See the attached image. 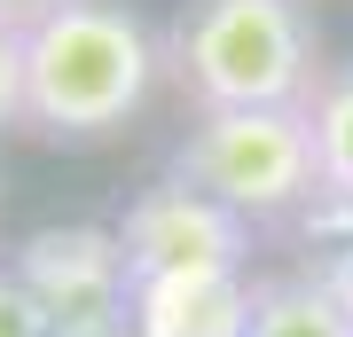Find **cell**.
Masks as SVG:
<instances>
[{
    "label": "cell",
    "instance_id": "cell-7",
    "mask_svg": "<svg viewBox=\"0 0 353 337\" xmlns=\"http://www.w3.org/2000/svg\"><path fill=\"white\" fill-rule=\"evenodd\" d=\"M243 337H353V322L330 306V290L290 267V275H252V322Z\"/></svg>",
    "mask_w": 353,
    "mask_h": 337
},
{
    "label": "cell",
    "instance_id": "cell-8",
    "mask_svg": "<svg viewBox=\"0 0 353 337\" xmlns=\"http://www.w3.org/2000/svg\"><path fill=\"white\" fill-rule=\"evenodd\" d=\"M306 134H314V173L322 196L353 204V63H330L314 102H306Z\"/></svg>",
    "mask_w": 353,
    "mask_h": 337
},
{
    "label": "cell",
    "instance_id": "cell-11",
    "mask_svg": "<svg viewBox=\"0 0 353 337\" xmlns=\"http://www.w3.org/2000/svg\"><path fill=\"white\" fill-rule=\"evenodd\" d=\"M306 275H314V283L330 290V306L353 322V227H345V236H330V243L314 251V267H306Z\"/></svg>",
    "mask_w": 353,
    "mask_h": 337
},
{
    "label": "cell",
    "instance_id": "cell-6",
    "mask_svg": "<svg viewBox=\"0 0 353 337\" xmlns=\"http://www.w3.org/2000/svg\"><path fill=\"white\" fill-rule=\"evenodd\" d=\"M252 267L243 275H126V337H243Z\"/></svg>",
    "mask_w": 353,
    "mask_h": 337
},
{
    "label": "cell",
    "instance_id": "cell-5",
    "mask_svg": "<svg viewBox=\"0 0 353 337\" xmlns=\"http://www.w3.org/2000/svg\"><path fill=\"white\" fill-rule=\"evenodd\" d=\"M110 227L126 251V275H243L252 267V220H236L220 196L173 173L150 181Z\"/></svg>",
    "mask_w": 353,
    "mask_h": 337
},
{
    "label": "cell",
    "instance_id": "cell-1",
    "mask_svg": "<svg viewBox=\"0 0 353 337\" xmlns=\"http://www.w3.org/2000/svg\"><path fill=\"white\" fill-rule=\"evenodd\" d=\"M165 39L126 0H48L24 16V134L110 141L150 110Z\"/></svg>",
    "mask_w": 353,
    "mask_h": 337
},
{
    "label": "cell",
    "instance_id": "cell-12",
    "mask_svg": "<svg viewBox=\"0 0 353 337\" xmlns=\"http://www.w3.org/2000/svg\"><path fill=\"white\" fill-rule=\"evenodd\" d=\"M48 8V0H0V16H8V24H24V16H39Z\"/></svg>",
    "mask_w": 353,
    "mask_h": 337
},
{
    "label": "cell",
    "instance_id": "cell-4",
    "mask_svg": "<svg viewBox=\"0 0 353 337\" xmlns=\"http://www.w3.org/2000/svg\"><path fill=\"white\" fill-rule=\"evenodd\" d=\"M8 267L48 306L55 337H126V251H118V227H102V220L32 227Z\"/></svg>",
    "mask_w": 353,
    "mask_h": 337
},
{
    "label": "cell",
    "instance_id": "cell-10",
    "mask_svg": "<svg viewBox=\"0 0 353 337\" xmlns=\"http://www.w3.org/2000/svg\"><path fill=\"white\" fill-rule=\"evenodd\" d=\"M24 125V24L0 16V134Z\"/></svg>",
    "mask_w": 353,
    "mask_h": 337
},
{
    "label": "cell",
    "instance_id": "cell-2",
    "mask_svg": "<svg viewBox=\"0 0 353 337\" xmlns=\"http://www.w3.org/2000/svg\"><path fill=\"white\" fill-rule=\"evenodd\" d=\"M165 71L189 110H306L322 87L314 0H189L165 32Z\"/></svg>",
    "mask_w": 353,
    "mask_h": 337
},
{
    "label": "cell",
    "instance_id": "cell-3",
    "mask_svg": "<svg viewBox=\"0 0 353 337\" xmlns=\"http://www.w3.org/2000/svg\"><path fill=\"white\" fill-rule=\"evenodd\" d=\"M173 181L220 196L236 220L283 227L314 204V134L306 110H189V134L173 141Z\"/></svg>",
    "mask_w": 353,
    "mask_h": 337
},
{
    "label": "cell",
    "instance_id": "cell-9",
    "mask_svg": "<svg viewBox=\"0 0 353 337\" xmlns=\"http://www.w3.org/2000/svg\"><path fill=\"white\" fill-rule=\"evenodd\" d=\"M0 337H55L48 306H39L24 283H16V267H0Z\"/></svg>",
    "mask_w": 353,
    "mask_h": 337
}]
</instances>
